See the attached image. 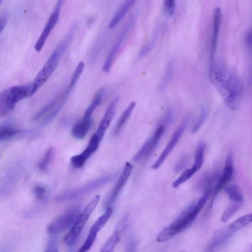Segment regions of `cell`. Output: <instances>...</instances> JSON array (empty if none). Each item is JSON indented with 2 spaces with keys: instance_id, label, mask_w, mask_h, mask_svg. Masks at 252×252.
Masks as SVG:
<instances>
[{
  "instance_id": "cell-35",
  "label": "cell",
  "mask_w": 252,
  "mask_h": 252,
  "mask_svg": "<svg viewBox=\"0 0 252 252\" xmlns=\"http://www.w3.org/2000/svg\"><path fill=\"white\" fill-rule=\"evenodd\" d=\"M164 6L167 14L173 15L175 10V0H164Z\"/></svg>"
},
{
  "instance_id": "cell-30",
  "label": "cell",
  "mask_w": 252,
  "mask_h": 252,
  "mask_svg": "<svg viewBox=\"0 0 252 252\" xmlns=\"http://www.w3.org/2000/svg\"><path fill=\"white\" fill-rule=\"evenodd\" d=\"M173 69V63L172 62H170L166 65L163 78L159 85V90L160 91L164 90L170 81L172 77Z\"/></svg>"
},
{
  "instance_id": "cell-34",
  "label": "cell",
  "mask_w": 252,
  "mask_h": 252,
  "mask_svg": "<svg viewBox=\"0 0 252 252\" xmlns=\"http://www.w3.org/2000/svg\"><path fill=\"white\" fill-rule=\"evenodd\" d=\"M189 157L187 155L182 156L176 162L175 166V170L178 172L186 167L189 161Z\"/></svg>"
},
{
  "instance_id": "cell-8",
  "label": "cell",
  "mask_w": 252,
  "mask_h": 252,
  "mask_svg": "<svg viewBox=\"0 0 252 252\" xmlns=\"http://www.w3.org/2000/svg\"><path fill=\"white\" fill-rule=\"evenodd\" d=\"M80 209V206L78 204L69 207L48 225L47 228L48 233L56 234L71 227L79 214Z\"/></svg>"
},
{
  "instance_id": "cell-2",
  "label": "cell",
  "mask_w": 252,
  "mask_h": 252,
  "mask_svg": "<svg viewBox=\"0 0 252 252\" xmlns=\"http://www.w3.org/2000/svg\"><path fill=\"white\" fill-rule=\"evenodd\" d=\"M73 26L65 36L58 43L41 69L30 83V95L34 94L48 80L58 65L68 46L71 43L75 30Z\"/></svg>"
},
{
  "instance_id": "cell-20",
  "label": "cell",
  "mask_w": 252,
  "mask_h": 252,
  "mask_svg": "<svg viewBox=\"0 0 252 252\" xmlns=\"http://www.w3.org/2000/svg\"><path fill=\"white\" fill-rule=\"evenodd\" d=\"M136 103L131 102L123 112L116 124L113 131L115 135L118 134L127 121L135 108Z\"/></svg>"
},
{
  "instance_id": "cell-39",
  "label": "cell",
  "mask_w": 252,
  "mask_h": 252,
  "mask_svg": "<svg viewBox=\"0 0 252 252\" xmlns=\"http://www.w3.org/2000/svg\"><path fill=\"white\" fill-rule=\"evenodd\" d=\"M151 48L152 44H149L144 46L139 52V57L142 58L146 56L150 51Z\"/></svg>"
},
{
  "instance_id": "cell-13",
  "label": "cell",
  "mask_w": 252,
  "mask_h": 252,
  "mask_svg": "<svg viewBox=\"0 0 252 252\" xmlns=\"http://www.w3.org/2000/svg\"><path fill=\"white\" fill-rule=\"evenodd\" d=\"M132 169V165L129 162H126L120 176L118 178L114 188L113 189V190L111 191L109 196L107 197L106 200L105 202V206L107 207L109 206L115 201L122 189L125 186L130 176Z\"/></svg>"
},
{
  "instance_id": "cell-28",
  "label": "cell",
  "mask_w": 252,
  "mask_h": 252,
  "mask_svg": "<svg viewBox=\"0 0 252 252\" xmlns=\"http://www.w3.org/2000/svg\"><path fill=\"white\" fill-rule=\"evenodd\" d=\"M224 191L231 201H244V197L241 190L238 186L233 185L225 187Z\"/></svg>"
},
{
  "instance_id": "cell-27",
  "label": "cell",
  "mask_w": 252,
  "mask_h": 252,
  "mask_svg": "<svg viewBox=\"0 0 252 252\" xmlns=\"http://www.w3.org/2000/svg\"><path fill=\"white\" fill-rule=\"evenodd\" d=\"M206 146L205 143L203 142L200 143L197 146L194 156V163L192 166L196 171H197L203 165L204 151Z\"/></svg>"
},
{
  "instance_id": "cell-6",
  "label": "cell",
  "mask_w": 252,
  "mask_h": 252,
  "mask_svg": "<svg viewBox=\"0 0 252 252\" xmlns=\"http://www.w3.org/2000/svg\"><path fill=\"white\" fill-rule=\"evenodd\" d=\"M99 198V195H95L79 213L69 232L64 237L63 241L66 245L71 246L76 243L90 215L96 207Z\"/></svg>"
},
{
  "instance_id": "cell-12",
  "label": "cell",
  "mask_w": 252,
  "mask_h": 252,
  "mask_svg": "<svg viewBox=\"0 0 252 252\" xmlns=\"http://www.w3.org/2000/svg\"><path fill=\"white\" fill-rule=\"evenodd\" d=\"M62 2V0H58L54 11L50 16L44 29L35 44L34 49L37 52L42 50L47 39L58 21Z\"/></svg>"
},
{
  "instance_id": "cell-4",
  "label": "cell",
  "mask_w": 252,
  "mask_h": 252,
  "mask_svg": "<svg viewBox=\"0 0 252 252\" xmlns=\"http://www.w3.org/2000/svg\"><path fill=\"white\" fill-rule=\"evenodd\" d=\"M195 203L188 206L171 224L165 227L158 235L157 241L166 242L189 227L198 214L193 210Z\"/></svg>"
},
{
  "instance_id": "cell-15",
  "label": "cell",
  "mask_w": 252,
  "mask_h": 252,
  "mask_svg": "<svg viewBox=\"0 0 252 252\" xmlns=\"http://www.w3.org/2000/svg\"><path fill=\"white\" fill-rule=\"evenodd\" d=\"M233 171V155L232 152L230 151L226 158L223 173L218 179L215 186L214 195H216L231 180Z\"/></svg>"
},
{
  "instance_id": "cell-7",
  "label": "cell",
  "mask_w": 252,
  "mask_h": 252,
  "mask_svg": "<svg viewBox=\"0 0 252 252\" xmlns=\"http://www.w3.org/2000/svg\"><path fill=\"white\" fill-rule=\"evenodd\" d=\"M116 174H110L94 180L83 186L69 190L58 196V201H66L82 196L90 192L103 186L113 180Z\"/></svg>"
},
{
  "instance_id": "cell-29",
  "label": "cell",
  "mask_w": 252,
  "mask_h": 252,
  "mask_svg": "<svg viewBox=\"0 0 252 252\" xmlns=\"http://www.w3.org/2000/svg\"><path fill=\"white\" fill-rule=\"evenodd\" d=\"M196 172V170L192 166L184 171L179 177L173 182L172 187L174 188H178L181 184L190 179Z\"/></svg>"
},
{
  "instance_id": "cell-24",
  "label": "cell",
  "mask_w": 252,
  "mask_h": 252,
  "mask_svg": "<svg viewBox=\"0 0 252 252\" xmlns=\"http://www.w3.org/2000/svg\"><path fill=\"white\" fill-rule=\"evenodd\" d=\"M252 213H249L240 217L227 225V226L229 229L234 233L244 226L250 224L252 222Z\"/></svg>"
},
{
  "instance_id": "cell-36",
  "label": "cell",
  "mask_w": 252,
  "mask_h": 252,
  "mask_svg": "<svg viewBox=\"0 0 252 252\" xmlns=\"http://www.w3.org/2000/svg\"><path fill=\"white\" fill-rule=\"evenodd\" d=\"M46 192V189L41 186H35L33 189V193L38 199L43 198Z\"/></svg>"
},
{
  "instance_id": "cell-5",
  "label": "cell",
  "mask_w": 252,
  "mask_h": 252,
  "mask_svg": "<svg viewBox=\"0 0 252 252\" xmlns=\"http://www.w3.org/2000/svg\"><path fill=\"white\" fill-rule=\"evenodd\" d=\"M30 83L11 87L0 94V116L11 112L22 99L30 96Z\"/></svg>"
},
{
  "instance_id": "cell-19",
  "label": "cell",
  "mask_w": 252,
  "mask_h": 252,
  "mask_svg": "<svg viewBox=\"0 0 252 252\" xmlns=\"http://www.w3.org/2000/svg\"><path fill=\"white\" fill-rule=\"evenodd\" d=\"M135 0H125L117 10L109 24V29H112L117 26L123 19L127 11L134 4Z\"/></svg>"
},
{
  "instance_id": "cell-40",
  "label": "cell",
  "mask_w": 252,
  "mask_h": 252,
  "mask_svg": "<svg viewBox=\"0 0 252 252\" xmlns=\"http://www.w3.org/2000/svg\"><path fill=\"white\" fill-rule=\"evenodd\" d=\"M245 40L246 44L249 46L250 47H251L252 45V31L250 30L249 32H248L245 37Z\"/></svg>"
},
{
  "instance_id": "cell-10",
  "label": "cell",
  "mask_w": 252,
  "mask_h": 252,
  "mask_svg": "<svg viewBox=\"0 0 252 252\" xmlns=\"http://www.w3.org/2000/svg\"><path fill=\"white\" fill-rule=\"evenodd\" d=\"M189 121V118H186L184 121L176 129L171 136L170 140L166 145L165 148L164 149L162 152L160 154L158 158L152 165V169H157L161 165L166 158L170 154V153L171 152V151L179 142L185 129L188 126Z\"/></svg>"
},
{
  "instance_id": "cell-14",
  "label": "cell",
  "mask_w": 252,
  "mask_h": 252,
  "mask_svg": "<svg viewBox=\"0 0 252 252\" xmlns=\"http://www.w3.org/2000/svg\"><path fill=\"white\" fill-rule=\"evenodd\" d=\"M222 19V13L220 7H216L213 16L212 28L213 32L211 38L210 62L215 59V55L218 42L220 26Z\"/></svg>"
},
{
  "instance_id": "cell-25",
  "label": "cell",
  "mask_w": 252,
  "mask_h": 252,
  "mask_svg": "<svg viewBox=\"0 0 252 252\" xmlns=\"http://www.w3.org/2000/svg\"><path fill=\"white\" fill-rule=\"evenodd\" d=\"M243 202L231 201L223 212L220 220L223 223L226 222L241 208Z\"/></svg>"
},
{
  "instance_id": "cell-23",
  "label": "cell",
  "mask_w": 252,
  "mask_h": 252,
  "mask_svg": "<svg viewBox=\"0 0 252 252\" xmlns=\"http://www.w3.org/2000/svg\"><path fill=\"white\" fill-rule=\"evenodd\" d=\"M112 212L113 210L110 206H107L105 212L96 220L90 231L97 234L105 225L112 215Z\"/></svg>"
},
{
  "instance_id": "cell-21",
  "label": "cell",
  "mask_w": 252,
  "mask_h": 252,
  "mask_svg": "<svg viewBox=\"0 0 252 252\" xmlns=\"http://www.w3.org/2000/svg\"><path fill=\"white\" fill-rule=\"evenodd\" d=\"M122 231V229L116 227L112 235L102 246L100 251L102 252H112L119 242Z\"/></svg>"
},
{
  "instance_id": "cell-3",
  "label": "cell",
  "mask_w": 252,
  "mask_h": 252,
  "mask_svg": "<svg viewBox=\"0 0 252 252\" xmlns=\"http://www.w3.org/2000/svg\"><path fill=\"white\" fill-rule=\"evenodd\" d=\"M76 83L70 80L67 87L58 94L34 116L32 121L44 125L50 123L58 114L68 99Z\"/></svg>"
},
{
  "instance_id": "cell-26",
  "label": "cell",
  "mask_w": 252,
  "mask_h": 252,
  "mask_svg": "<svg viewBox=\"0 0 252 252\" xmlns=\"http://www.w3.org/2000/svg\"><path fill=\"white\" fill-rule=\"evenodd\" d=\"M105 90L100 89L95 94L93 100L85 111L84 115L86 116L92 117L94 110L101 103L105 95Z\"/></svg>"
},
{
  "instance_id": "cell-38",
  "label": "cell",
  "mask_w": 252,
  "mask_h": 252,
  "mask_svg": "<svg viewBox=\"0 0 252 252\" xmlns=\"http://www.w3.org/2000/svg\"><path fill=\"white\" fill-rule=\"evenodd\" d=\"M8 20V15L3 14L0 17V34L5 28Z\"/></svg>"
},
{
  "instance_id": "cell-37",
  "label": "cell",
  "mask_w": 252,
  "mask_h": 252,
  "mask_svg": "<svg viewBox=\"0 0 252 252\" xmlns=\"http://www.w3.org/2000/svg\"><path fill=\"white\" fill-rule=\"evenodd\" d=\"M46 252H57L56 242L55 239H52L46 248Z\"/></svg>"
},
{
  "instance_id": "cell-32",
  "label": "cell",
  "mask_w": 252,
  "mask_h": 252,
  "mask_svg": "<svg viewBox=\"0 0 252 252\" xmlns=\"http://www.w3.org/2000/svg\"><path fill=\"white\" fill-rule=\"evenodd\" d=\"M208 111L207 108L206 106H203L201 108L199 117L191 128V131L192 133H195L199 130L205 121L208 116Z\"/></svg>"
},
{
  "instance_id": "cell-1",
  "label": "cell",
  "mask_w": 252,
  "mask_h": 252,
  "mask_svg": "<svg viewBox=\"0 0 252 252\" xmlns=\"http://www.w3.org/2000/svg\"><path fill=\"white\" fill-rule=\"evenodd\" d=\"M209 76L212 84L230 110H237L243 97L244 87L241 78L220 61L210 63Z\"/></svg>"
},
{
  "instance_id": "cell-9",
  "label": "cell",
  "mask_w": 252,
  "mask_h": 252,
  "mask_svg": "<svg viewBox=\"0 0 252 252\" xmlns=\"http://www.w3.org/2000/svg\"><path fill=\"white\" fill-rule=\"evenodd\" d=\"M104 134L105 133L96 130L91 136L84 151L71 158V163L73 167L79 168L84 166L86 160L98 149Z\"/></svg>"
},
{
  "instance_id": "cell-31",
  "label": "cell",
  "mask_w": 252,
  "mask_h": 252,
  "mask_svg": "<svg viewBox=\"0 0 252 252\" xmlns=\"http://www.w3.org/2000/svg\"><path fill=\"white\" fill-rule=\"evenodd\" d=\"M54 152V150L53 148H50L47 150L38 163V166L40 170L45 171L47 169Z\"/></svg>"
},
{
  "instance_id": "cell-11",
  "label": "cell",
  "mask_w": 252,
  "mask_h": 252,
  "mask_svg": "<svg viewBox=\"0 0 252 252\" xmlns=\"http://www.w3.org/2000/svg\"><path fill=\"white\" fill-rule=\"evenodd\" d=\"M165 127L160 125L156 129L153 134L146 141L143 146L133 157V160L137 161L148 158L157 146L162 137Z\"/></svg>"
},
{
  "instance_id": "cell-16",
  "label": "cell",
  "mask_w": 252,
  "mask_h": 252,
  "mask_svg": "<svg viewBox=\"0 0 252 252\" xmlns=\"http://www.w3.org/2000/svg\"><path fill=\"white\" fill-rule=\"evenodd\" d=\"M128 30V26H127L124 29L112 47L103 66V70L104 72H108L110 70L115 61L117 54L119 51L123 42L126 38Z\"/></svg>"
},
{
  "instance_id": "cell-17",
  "label": "cell",
  "mask_w": 252,
  "mask_h": 252,
  "mask_svg": "<svg viewBox=\"0 0 252 252\" xmlns=\"http://www.w3.org/2000/svg\"><path fill=\"white\" fill-rule=\"evenodd\" d=\"M92 117L84 115L83 117L73 126L71 130V134L75 138L82 139L84 138L92 125Z\"/></svg>"
},
{
  "instance_id": "cell-41",
  "label": "cell",
  "mask_w": 252,
  "mask_h": 252,
  "mask_svg": "<svg viewBox=\"0 0 252 252\" xmlns=\"http://www.w3.org/2000/svg\"><path fill=\"white\" fill-rule=\"evenodd\" d=\"M1 1H2V0H0V4Z\"/></svg>"
},
{
  "instance_id": "cell-22",
  "label": "cell",
  "mask_w": 252,
  "mask_h": 252,
  "mask_svg": "<svg viewBox=\"0 0 252 252\" xmlns=\"http://www.w3.org/2000/svg\"><path fill=\"white\" fill-rule=\"evenodd\" d=\"M20 132V129L12 125H0V141H4L18 135Z\"/></svg>"
},
{
  "instance_id": "cell-33",
  "label": "cell",
  "mask_w": 252,
  "mask_h": 252,
  "mask_svg": "<svg viewBox=\"0 0 252 252\" xmlns=\"http://www.w3.org/2000/svg\"><path fill=\"white\" fill-rule=\"evenodd\" d=\"M96 233L90 231L87 238L78 252H85L88 251L93 246L96 239Z\"/></svg>"
},
{
  "instance_id": "cell-18",
  "label": "cell",
  "mask_w": 252,
  "mask_h": 252,
  "mask_svg": "<svg viewBox=\"0 0 252 252\" xmlns=\"http://www.w3.org/2000/svg\"><path fill=\"white\" fill-rule=\"evenodd\" d=\"M119 101V97H116L110 102L99 124L97 130L105 132L114 117Z\"/></svg>"
}]
</instances>
